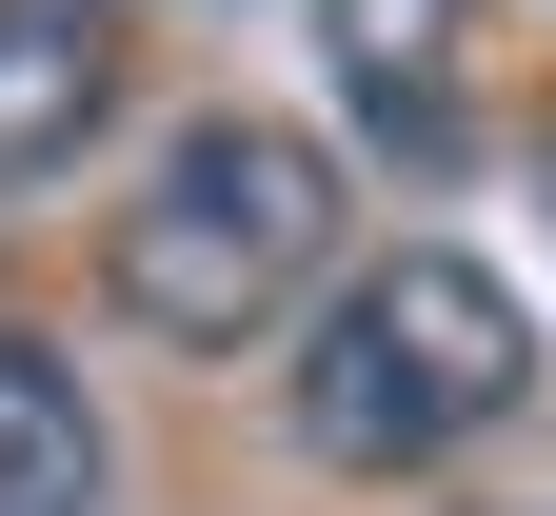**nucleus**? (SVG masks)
Instances as JSON below:
<instances>
[{
	"label": "nucleus",
	"mask_w": 556,
	"mask_h": 516,
	"mask_svg": "<svg viewBox=\"0 0 556 516\" xmlns=\"http://www.w3.org/2000/svg\"><path fill=\"white\" fill-rule=\"evenodd\" d=\"M318 80L397 179L477 160V0H318Z\"/></svg>",
	"instance_id": "obj_3"
},
{
	"label": "nucleus",
	"mask_w": 556,
	"mask_h": 516,
	"mask_svg": "<svg viewBox=\"0 0 556 516\" xmlns=\"http://www.w3.org/2000/svg\"><path fill=\"white\" fill-rule=\"evenodd\" d=\"M318 278H338V160L299 119H179L100 239V299L160 357H258Z\"/></svg>",
	"instance_id": "obj_2"
},
{
	"label": "nucleus",
	"mask_w": 556,
	"mask_h": 516,
	"mask_svg": "<svg viewBox=\"0 0 556 516\" xmlns=\"http://www.w3.org/2000/svg\"><path fill=\"white\" fill-rule=\"evenodd\" d=\"M517 398H536V318H517V278L457 259V239L358 259V278L299 318V357H278V417H299L318 477H438V457H477Z\"/></svg>",
	"instance_id": "obj_1"
},
{
	"label": "nucleus",
	"mask_w": 556,
	"mask_h": 516,
	"mask_svg": "<svg viewBox=\"0 0 556 516\" xmlns=\"http://www.w3.org/2000/svg\"><path fill=\"white\" fill-rule=\"evenodd\" d=\"M119 496V437H100V398L60 378L40 338H0V516H100Z\"/></svg>",
	"instance_id": "obj_5"
},
{
	"label": "nucleus",
	"mask_w": 556,
	"mask_h": 516,
	"mask_svg": "<svg viewBox=\"0 0 556 516\" xmlns=\"http://www.w3.org/2000/svg\"><path fill=\"white\" fill-rule=\"evenodd\" d=\"M119 119V0H0V199H40Z\"/></svg>",
	"instance_id": "obj_4"
}]
</instances>
